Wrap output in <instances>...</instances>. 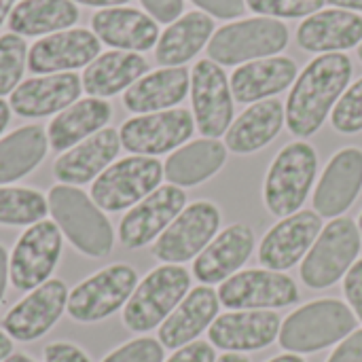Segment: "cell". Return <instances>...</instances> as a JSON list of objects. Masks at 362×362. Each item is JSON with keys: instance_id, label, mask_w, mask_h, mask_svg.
Wrapping results in <instances>:
<instances>
[{"instance_id": "cell-31", "label": "cell", "mask_w": 362, "mask_h": 362, "mask_svg": "<svg viewBox=\"0 0 362 362\" xmlns=\"http://www.w3.org/2000/svg\"><path fill=\"white\" fill-rule=\"evenodd\" d=\"M148 72V62L132 51L100 53L83 72V91L89 98H112L127 91L138 78Z\"/></svg>"}, {"instance_id": "cell-18", "label": "cell", "mask_w": 362, "mask_h": 362, "mask_svg": "<svg viewBox=\"0 0 362 362\" xmlns=\"http://www.w3.org/2000/svg\"><path fill=\"white\" fill-rule=\"evenodd\" d=\"M100 38L85 28H70L42 36L28 51V68L34 74L72 72L89 66L100 55Z\"/></svg>"}, {"instance_id": "cell-47", "label": "cell", "mask_w": 362, "mask_h": 362, "mask_svg": "<svg viewBox=\"0 0 362 362\" xmlns=\"http://www.w3.org/2000/svg\"><path fill=\"white\" fill-rule=\"evenodd\" d=\"M6 282H8V252L4 250V246H0V303L4 299Z\"/></svg>"}, {"instance_id": "cell-54", "label": "cell", "mask_w": 362, "mask_h": 362, "mask_svg": "<svg viewBox=\"0 0 362 362\" xmlns=\"http://www.w3.org/2000/svg\"><path fill=\"white\" fill-rule=\"evenodd\" d=\"M269 362H305L301 356H297V354H282V356H276V358H272Z\"/></svg>"}, {"instance_id": "cell-11", "label": "cell", "mask_w": 362, "mask_h": 362, "mask_svg": "<svg viewBox=\"0 0 362 362\" xmlns=\"http://www.w3.org/2000/svg\"><path fill=\"white\" fill-rule=\"evenodd\" d=\"M221 229V210L212 202H193L155 240L153 255L165 265L197 259Z\"/></svg>"}, {"instance_id": "cell-52", "label": "cell", "mask_w": 362, "mask_h": 362, "mask_svg": "<svg viewBox=\"0 0 362 362\" xmlns=\"http://www.w3.org/2000/svg\"><path fill=\"white\" fill-rule=\"evenodd\" d=\"M13 6H15V0H0V25L4 23V19H8Z\"/></svg>"}, {"instance_id": "cell-4", "label": "cell", "mask_w": 362, "mask_h": 362, "mask_svg": "<svg viewBox=\"0 0 362 362\" xmlns=\"http://www.w3.org/2000/svg\"><path fill=\"white\" fill-rule=\"evenodd\" d=\"M318 172V153L305 142L297 140L286 144L272 161L265 182L263 202L274 216L286 218L301 210Z\"/></svg>"}, {"instance_id": "cell-40", "label": "cell", "mask_w": 362, "mask_h": 362, "mask_svg": "<svg viewBox=\"0 0 362 362\" xmlns=\"http://www.w3.org/2000/svg\"><path fill=\"white\" fill-rule=\"evenodd\" d=\"M163 346L153 337H140L112 350L102 362H163Z\"/></svg>"}, {"instance_id": "cell-20", "label": "cell", "mask_w": 362, "mask_h": 362, "mask_svg": "<svg viewBox=\"0 0 362 362\" xmlns=\"http://www.w3.org/2000/svg\"><path fill=\"white\" fill-rule=\"evenodd\" d=\"M362 189V151L346 146L327 163L314 191V212L322 218H339Z\"/></svg>"}, {"instance_id": "cell-45", "label": "cell", "mask_w": 362, "mask_h": 362, "mask_svg": "<svg viewBox=\"0 0 362 362\" xmlns=\"http://www.w3.org/2000/svg\"><path fill=\"white\" fill-rule=\"evenodd\" d=\"M45 362H91L89 356L74 344L68 341H53L42 352Z\"/></svg>"}, {"instance_id": "cell-17", "label": "cell", "mask_w": 362, "mask_h": 362, "mask_svg": "<svg viewBox=\"0 0 362 362\" xmlns=\"http://www.w3.org/2000/svg\"><path fill=\"white\" fill-rule=\"evenodd\" d=\"M322 231V216L314 210H299L276 223L263 238L259 248V263L272 272H286L295 267Z\"/></svg>"}, {"instance_id": "cell-49", "label": "cell", "mask_w": 362, "mask_h": 362, "mask_svg": "<svg viewBox=\"0 0 362 362\" xmlns=\"http://www.w3.org/2000/svg\"><path fill=\"white\" fill-rule=\"evenodd\" d=\"M335 8L352 11V13H362V0H327Z\"/></svg>"}, {"instance_id": "cell-6", "label": "cell", "mask_w": 362, "mask_h": 362, "mask_svg": "<svg viewBox=\"0 0 362 362\" xmlns=\"http://www.w3.org/2000/svg\"><path fill=\"white\" fill-rule=\"evenodd\" d=\"M191 274L180 265H161L138 282L134 295L123 308V325L132 333H148L189 295Z\"/></svg>"}, {"instance_id": "cell-33", "label": "cell", "mask_w": 362, "mask_h": 362, "mask_svg": "<svg viewBox=\"0 0 362 362\" xmlns=\"http://www.w3.org/2000/svg\"><path fill=\"white\" fill-rule=\"evenodd\" d=\"M227 146L216 138H199L176 148L163 163V178L174 187H197L221 172Z\"/></svg>"}, {"instance_id": "cell-3", "label": "cell", "mask_w": 362, "mask_h": 362, "mask_svg": "<svg viewBox=\"0 0 362 362\" xmlns=\"http://www.w3.org/2000/svg\"><path fill=\"white\" fill-rule=\"evenodd\" d=\"M358 318L339 299H320L295 310L280 327V346L291 354H312L341 344L356 331Z\"/></svg>"}, {"instance_id": "cell-19", "label": "cell", "mask_w": 362, "mask_h": 362, "mask_svg": "<svg viewBox=\"0 0 362 362\" xmlns=\"http://www.w3.org/2000/svg\"><path fill=\"white\" fill-rule=\"evenodd\" d=\"M280 318L272 310H238L223 316L210 327V344L225 352H257L280 337Z\"/></svg>"}, {"instance_id": "cell-24", "label": "cell", "mask_w": 362, "mask_h": 362, "mask_svg": "<svg viewBox=\"0 0 362 362\" xmlns=\"http://www.w3.org/2000/svg\"><path fill=\"white\" fill-rule=\"evenodd\" d=\"M255 250V233L248 225H231L216 233L193 263V276L206 284H223L235 276Z\"/></svg>"}, {"instance_id": "cell-36", "label": "cell", "mask_w": 362, "mask_h": 362, "mask_svg": "<svg viewBox=\"0 0 362 362\" xmlns=\"http://www.w3.org/2000/svg\"><path fill=\"white\" fill-rule=\"evenodd\" d=\"M49 214L47 197L28 187H0V225L30 227Z\"/></svg>"}, {"instance_id": "cell-39", "label": "cell", "mask_w": 362, "mask_h": 362, "mask_svg": "<svg viewBox=\"0 0 362 362\" xmlns=\"http://www.w3.org/2000/svg\"><path fill=\"white\" fill-rule=\"evenodd\" d=\"M331 123L341 134L362 132V76L344 91L331 112Z\"/></svg>"}, {"instance_id": "cell-5", "label": "cell", "mask_w": 362, "mask_h": 362, "mask_svg": "<svg viewBox=\"0 0 362 362\" xmlns=\"http://www.w3.org/2000/svg\"><path fill=\"white\" fill-rule=\"evenodd\" d=\"M288 28L280 19L248 17L225 23L208 42V57L218 66H242L280 55L288 45Z\"/></svg>"}, {"instance_id": "cell-44", "label": "cell", "mask_w": 362, "mask_h": 362, "mask_svg": "<svg viewBox=\"0 0 362 362\" xmlns=\"http://www.w3.org/2000/svg\"><path fill=\"white\" fill-rule=\"evenodd\" d=\"M165 362H216V352L208 341H193L178 348Z\"/></svg>"}, {"instance_id": "cell-8", "label": "cell", "mask_w": 362, "mask_h": 362, "mask_svg": "<svg viewBox=\"0 0 362 362\" xmlns=\"http://www.w3.org/2000/svg\"><path fill=\"white\" fill-rule=\"evenodd\" d=\"M163 163L157 157L132 155L108 165L91 185V199L104 212L134 208L161 187Z\"/></svg>"}, {"instance_id": "cell-43", "label": "cell", "mask_w": 362, "mask_h": 362, "mask_svg": "<svg viewBox=\"0 0 362 362\" xmlns=\"http://www.w3.org/2000/svg\"><path fill=\"white\" fill-rule=\"evenodd\" d=\"M146 13L159 23L176 21L185 11V0H140Z\"/></svg>"}, {"instance_id": "cell-41", "label": "cell", "mask_w": 362, "mask_h": 362, "mask_svg": "<svg viewBox=\"0 0 362 362\" xmlns=\"http://www.w3.org/2000/svg\"><path fill=\"white\" fill-rule=\"evenodd\" d=\"M344 295L350 303V310L354 312V316L362 322V259H358L350 272L346 274L344 280Z\"/></svg>"}, {"instance_id": "cell-56", "label": "cell", "mask_w": 362, "mask_h": 362, "mask_svg": "<svg viewBox=\"0 0 362 362\" xmlns=\"http://www.w3.org/2000/svg\"><path fill=\"white\" fill-rule=\"evenodd\" d=\"M356 53H358V57H361V62H362V42L356 47Z\"/></svg>"}, {"instance_id": "cell-46", "label": "cell", "mask_w": 362, "mask_h": 362, "mask_svg": "<svg viewBox=\"0 0 362 362\" xmlns=\"http://www.w3.org/2000/svg\"><path fill=\"white\" fill-rule=\"evenodd\" d=\"M327 362H362V331L346 337Z\"/></svg>"}, {"instance_id": "cell-1", "label": "cell", "mask_w": 362, "mask_h": 362, "mask_svg": "<svg viewBox=\"0 0 362 362\" xmlns=\"http://www.w3.org/2000/svg\"><path fill=\"white\" fill-rule=\"evenodd\" d=\"M354 74L352 59L346 53H325L314 57L295 78L286 98V127L299 138L314 136L335 104L350 87Z\"/></svg>"}, {"instance_id": "cell-16", "label": "cell", "mask_w": 362, "mask_h": 362, "mask_svg": "<svg viewBox=\"0 0 362 362\" xmlns=\"http://www.w3.org/2000/svg\"><path fill=\"white\" fill-rule=\"evenodd\" d=\"M187 193L180 187L165 185L155 189L142 202L127 210V214L119 223V242L129 248L138 250L155 242L170 223L185 210Z\"/></svg>"}, {"instance_id": "cell-34", "label": "cell", "mask_w": 362, "mask_h": 362, "mask_svg": "<svg viewBox=\"0 0 362 362\" xmlns=\"http://www.w3.org/2000/svg\"><path fill=\"white\" fill-rule=\"evenodd\" d=\"M78 21L72 0H21L8 15V30L19 36H49Z\"/></svg>"}, {"instance_id": "cell-48", "label": "cell", "mask_w": 362, "mask_h": 362, "mask_svg": "<svg viewBox=\"0 0 362 362\" xmlns=\"http://www.w3.org/2000/svg\"><path fill=\"white\" fill-rule=\"evenodd\" d=\"M74 4H83V6H100V8H110V6H123L129 0H72Z\"/></svg>"}, {"instance_id": "cell-15", "label": "cell", "mask_w": 362, "mask_h": 362, "mask_svg": "<svg viewBox=\"0 0 362 362\" xmlns=\"http://www.w3.org/2000/svg\"><path fill=\"white\" fill-rule=\"evenodd\" d=\"M68 288L62 280H47L17 301L2 318V331L21 344L36 341L47 335L62 318L68 305Z\"/></svg>"}, {"instance_id": "cell-26", "label": "cell", "mask_w": 362, "mask_h": 362, "mask_svg": "<svg viewBox=\"0 0 362 362\" xmlns=\"http://www.w3.org/2000/svg\"><path fill=\"white\" fill-rule=\"evenodd\" d=\"M297 76H299V68L295 59L284 55H274V57L255 59L238 66L229 83L235 102L255 104L282 93L295 83Z\"/></svg>"}, {"instance_id": "cell-10", "label": "cell", "mask_w": 362, "mask_h": 362, "mask_svg": "<svg viewBox=\"0 0 362 362\" xmlns=\"http://www.w3.org/2000/svg\"><path fill=\"white\" fill-rule=\"evenodd\" d=\"M64 235L53 221L30 225L8 255V280L17 291L30 293L51 280L59 257Z\"/></svg>"}, {"instance_id": "cell-42", "label": "cell", "mask_w": 362, "mask_h": 362, "mask_svg": "<svg viewBox=\"0 0 362 362\" xmlns=\"http://www.w3.org/2000/svg\"><path fill=\"white\" fill-rule=\"evenodd\" d=\"M210 17L218 19H235L242 17L246 11V0H191Z\"/></svg>"}, {"instance_id": "cell-55", "label": "cell", "mask_w": 362, "mask_h": 362, "mask_svg": "<svg viewBox=\"0 0 362 362\" xmlns=\"http://www.w3.org/2000/svg\"><path fill=\"white\" fill-rule=\"evenodd\" d=\"M4 362H36V361H32V358H30V356H25V354H17V352H15V354H11V356H8Z\"/></svg>"}, {"instance_id": "cell-23", "label": "cell", "mask_w": 362, "mask_h": 362, "mask_svg": "<svg viewBox=\"0 0 362 362\" xmlns=\"http://www.w3.org/2000/svg\"><path fill=\"white\" fill-rule=\"evenodd\" d=\"M91 32L100 38V42L117 51L132 53L151 51L159 40L157 21L148 13L132 6L100 8L91 17Z\"/></svg>"}, {"instance_id": "cell-37", "label": "cell", "mask_w": 362, "mask_h": 362, "mask_svg": "<svg viewBox=\"0 0 362 362\" xmlns=\"http://www.w3.org/2000/svg\"><path fill=\"white\" fill-rule=\"evenodd\" d=\"M28 45L19 34H2L0 36V98L11 95L21 83L25 62H28Z\"/></svg>"}, {"instance_id": "cell-38", "label": "cell", "mask_w": 362, "mask_h": 362, "mask_svg": "<svg viewBox=\"0 0 362 362\" xmlns=\"http://www.w3.org/2000/svg\"><path fill=\"white\" fill-rule=\"evenodd\" d=\"M325 2L327 0H246V8H250L259 17L297 19L322 11Z\"/></svg>"}, {"instance_id": "cell-53", "label": "cell", "mask_w": 362, "mask_h": 362, "mask_svg": "<svg viewBox=\"0 0 362 362\" xmlns=\"http://www.w3.org/2000/svg\"><path fill=\"white\" fill-rule=\"evenodd\" d=\"M216 362H250L246 356H242V354H235V352H227L225 356H221Z\"/></svg>"}, {"instance_id": "cell-50", "label": "cell", "mask_w": 362, "mask_h": 362, "mask_svg": "<svg viewBox=\"0 0 362 362\" xmlns=\"http://www.w3.org/2000/svg\"><path fill=\"white\" fill-rule=\"evenodd\" d=\"M11 354H13V339L4 331H0V362L6 361Z\"/></svg>"}, {"instance_id": "cell-13", "label": "cell", "mask_w": 362, "mask_h": 362, "mask_svg": "<svg viewBox=\"0 0 362 362\" xmlns=\"http://www.w3.org/2000/svg\"><path fill=\"white\" fill-rule=\"evenodd\" d=\"M191 102L195 127L204 138L227 134L233 123V93L231 83L216 62L210 57L199 59L191 70Z\"/></svg>"}, {"instance_id": "cell-32", "label": "cell", "mask_w": 362, "mask_h": 362, "mask_svg": "<svg viewBox=\"0 0 362 362\" xmlns=\"http://www.w3.org/2000/svg\"><path fill=\"white\" fill-rule=\"evenodd\" d=\"M112 117V106L102 98H83L62 110L47 127L53 153H66L78 142L102 132Z\"/></svg>"}, {"instance_id": "cell-57", "label": "cell", "mask_w": 362, "mask_h": 362, "mask_svg": "<svg viewBox=\"0 0 362 362\" xmlns=\"http://www.w3.org/2000/svg\"><path fill=\"white\" fill-rule=\"evenodd\" d=\"M358 229H361V235H362V212H361V218H358Z\"/></svg>"}, {"instance_id": "cell-21", "label": "cell", "mask_w": 362, "mask_h": 362, "mask_svg": "<svg viewBox=\"0 0 362 362\" xmlns=\"http://www.w3.org/2000/svg\"><path fill=\"white\" fill-rule=\"evenodd\" d=\"M83 91V81L74 72H57L32 76L17 85L11 93L8 106L15 115L25 119H42L59 115L72 106Z\"/></svg>"}, {"instance_id": "cell-9", "label": "cell", "mask_w": 362, "mask_h": 362, "mask_svg": "<svg viewBox=\"0 0 362 362\" xmlns=\"http://www.w3.org/2000/svg\"><path fill=\"white\" fill-rule=\"evenodd\" d=\"M138 286V274L132 265L115 263L78 282L70 295L66 312L72 320L93 325L117 314Z\"/></svg>"}, {"instance_id": "cell-2", "label": "cell", "mask_w": 362, "mask_h": 362, "mask_svg": "<svg viewBox=\"0 0 362 362\" xmlns=\"http://www.w3.org/2000/svg\"><path fill=\"white\" fill-rule=\"evenodd\" d=\"M47 202L53 223L78 252L91 259L110 255L115 231L91 195L70 185H57L49 191Z\"/></svg>"}, {"instance_id": "cell-22", "label": "cell", "mask_w": 362, "mask_h": 362, "mask_svg": "<svg viewBox=\"0 0 362 362\" xmlns=\"http://www.w3.org/2000/svg\"><path fill=\"white\" fill-rule=\"evenodd\" d=\"M121 151L119 132L112 127H104L91 138L78 142L70 151L62 153L53 163V176L59 185H87L93 182L108 165L115 163Z\"/></svg>"}, {"instance_id": "cell-14", "label": "cell", "mask_w": 362, "mask_h": 362, "mask_svg": "<svg viewBox=\"0 0 362 362\" xmlns=\"http://www.w3.org/2000/svg\"><path fill=\"white\" fill-rule=\"evenodd\" d=\"M218 301L229 310H280L299 301L295 280L282 272L246 269L218 288Z\"/></svg>"}, {"instance_id": "cell-12", "label": "cell", "mask_w": 362, "mask_h": 362, "mask_svg": "<svg viewBox=\"0 0 362 362\" xmlns=\"http://www.w3.org/2000/svg\"><path fill=\"white\" fill-rule=\"evenodd\" d=\"M193 132V112L187 108H170L127 119L119 129V138L125 151L134 155L157 157L180 148L185 142H189Z\"/></svg>"}, {"instance_id": "cell-25", "label": "cell", "mask_w": 362, "mask_h": 362, "mask_svg": "<svg viewBox=\"0 0 362 362\" xmlns=\"http://www.w3.org/2000/svg\"><path fill=\"white\" fill-rule=\"evenodd\" d=\"M362 42V17L344 8H325L301 21L297 45L310 53H341Z\"/></svg>"}, {"instance_id": "cell-51", "label": "cell", "mask_w": 362, "mask_h": 362, "mask_svg": "<svg viewBox=\"0 0 362 362\" xmlns=\"http://www.w3.org/2000/svg\"><path fill=\"white\" fill-rule=\"evenodd\" d=\"M8 123H11V106H8V102H4L0 98V136L8 127Z\"/></svg>"}, {"instance_id": "cell-30", "label": "cell", "mask_w": 362, "mask_h": 362, "mask_svg": "<svg viewBox=\"0 0 362 362\" xmlns=\"http://www.w3.org/2000/svg\"><path fill=\"white\" fill-rule=\"evenodd\" d=\"M212 34V17L204 11H189L159 34L155 45V59L163 68L185 66L210 42Z\"/></svg>"}, {"instance_id": "cell-27", "label": "cell", "mask_w": 362, "mask_h": 362, "mask_svg": "<svg viewBox=\"0 0 362 362\" xmlns=\"http://www.w3.org/2000/svg\"><path fill=\"white\" fill-rule=\"evenodd\" d=\"M218 293L202 284L180 301V305L165 318L159 327V344L168 350H178L187 344H193L218 316Z\"/></svg>"}, {"instance_id": "cell-7", "label": "cell", "mask_w": 362, "mask_h": 362, "mask_svg": "<svg viewBox=\"0 0 362 362\" xmlns=\"http://www.w3.org/2000/svg\"><path fill=\"white\" fill-rule=\"evenodd\" d=\"M362 235L358 225L352 218L331 221L301 263V280L314 288L322 291L346 278L350 267L358 261Z\"/></svg>"}, {"instance_id": "cell-28", "label": "cell", "mask_w": 362, "mask_h": 362, "mask_svg": "<svg viewBox=\"0 0 362 362\" xmlns=\"http://www.w3.org/2000/svg\"><path fill=\"white\" fill-rule=\"evenodd\" d=\"M191 91V72L185 66L159 68L138 78L125 93L123 106L134 115L161 112L178 106Z\"/></svg>"}, {"instance_id": "cell-29", "label": "cell", "mask_w": 362, "mask_h": 362, "mask_svg": "<svg viewBox=\"0 0 362 362\" xmlns=\"http://www.w3.org/2000/svg\"><path fill=\"white\" fill-rule=\"evenodd\" d=\"M286 123L284 104L276 98L250 104L227 129V148L235 155H252L265 148Z\"/></svg>"}, {"instance_id": "cell-35", "label": "cell", "mask_w": 362, "mask_h": 362, "mask_svg": "<svg viewBox=\"0 0 362 362\" xmlns=\"http://www.w3.org/2000/svg\"><path fill=\"white\" fill-rule=\"evenodd\" d=\"M47 148V132L40 125H23L0 138V187L17 182L36 170Z\"/></svg>"}]
</instances>
